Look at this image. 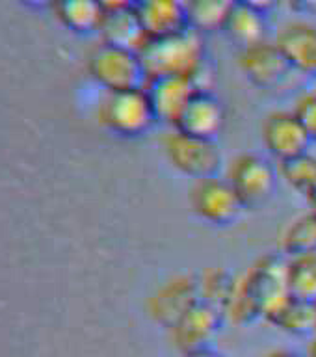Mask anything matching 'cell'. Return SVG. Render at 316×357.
I'll return each instance as SVG.
<instances>
[{
	"label": "cell",
	"mask_w": 316,
	"mask_h": 357,
	"mask_svg": "<svg viewBox=\"0 0 316 357\" xmlns=\"http://www.w3.org/2000/svg\"><path fill=\"white\" fill-rule=\"evenodd\" d=\"M136 11L149 39L175 36L190 28L184 0H142Z\"/></svg>",
	"instance_id": "9a60e30c"
},
{
	"label": "cell",
	"mask_w": 316,
	"mask_h": 357,
	"mask_svg": "<svg viewBox=\"0 0 316 357\" xmlns=\"http://www.w3.org/2000/svg\"><path fill=\"white\" fill-rule=\"evenodd\" d=\"M292 110L309 132L313 144H316V88L301 91L294 99Z\"/></svg>",
	"instance_id": "d4e9b609"
},
{
	"label": "cell",
	"mask_w": 316,
	"mask_h": 357,
	"mask_svg": "<svg viewBox=\"0 0 316 357\" xmlns=\"http://www.w3.org/2000/svg\"><path fill=\"white\" fill-rule=\"evenodd\" d=\"M190 28L200 33L222 30L223 22L239 4V0H184Z\"/></svg>",
	"instance_id": "44dd1931"
},
{
	"label": "cell",
	"mask_w": 316,
	"mask_h": 357,
	"mask_svg": "<svg viewBox=\"0 0 316 357\" xmlns=\"http://www.w3.org/2000/svg\"><path fill=\"white\" fill-rule=\"evenodd\" d=\"M99 32L103 36V43L134 50V52H140L144 49V45L149 41L144 26H142V21H140L136 6L127 8V10L108 11Z\"/></svg>",
	"instance_id": "2e32d148"
},
{
	"label": "cell",
	"mask_w": 316,
	"mask_h": 357,
	"mask_svg": "<svg viewBox=\"0 0 316 357\" xmlns=\"http://www.w3.org/2000/svg\"><path fill=\"white\" fill-rule=\"evenodd\" d=\"M167 164L192 181L222 175L225 160L218 139L197 138L192 134L170 128L160 139Z\"/></svg>",
	"instance_id": "3957f363"
},
{
	"label": "cell",
	"mask_w": 316,
	"mask_h": 357,
	"mask_svg": "<svg viewBox=\"0 0 316 357\" xmlns=\"http://www.w3.org/2000/svg\"><path fill=\"white\" fill-rule=\"evenodd\" d=\"M290 11H294L298 15H309L316 13V0H281Z\"/></svg>",
	"instance_id": "484cf974"
},
{
	"label": "cell",
	"mask_w": 316,
	"mask_h": 357,
	"mask_svg": "<svg viewBox=\"0 0 316 357\" xmlns=\"http://www.w3.org/2000/svg\"><path fill=\"white\" fill-rule=\"evenodd\" d=\"M279 181H283L296 194L311 195L316 190V155L307 151L290 160L278 162Z\"/></svg>",
	"instance_id": "7402d4cb"
},
{
	"label": "cell",
	"mask_w": 316,
	"mask_h": 357,
	"mask_svg": "<svg viewBox=\"0 0 316 357\" xmlns=\"http://www.w3.org/2000/svg\"><path fill=\"white\" fill-rule=\"evenodd\" d=\"M225 178L233 186L246 211L266 206L278 192V164L261 153H239L225 164Z\"/></svg>",
	"instance_id": "277c9868"
},
{
	"label": "cell",
	"mask_w": 316,
	"mask_h": 357,
	"mask_svg": "<svg viewBox=\"0 0 316 357\" xmlns=\"http://www.w3.org/2000/svg\"><path fill=\"white\" fill-rule=\"evenodd\" d=\"M223 326H225V318L222 311L201 300L166 331L173 348L179 354H184V351L214 346V340L218 339Z\"/></svg>",
	"instance_id": "30bf717a"
},
{
	"label": "cell",
	"mask_w": 316,
	"mask_h": 357,
	"mask_svg": "<svg viewBox=\"0 0 316 357\" xmlns=\"http://www.w3.org/2000/svg\"><path fill=\"white\" fill-rule=\"evenodd\" d=\"M188 205L192 214L200 222L218 229L233 227L244 216V212H248L223 173L192 181L188 190Z\"/></svg>",
	"instance_id": "5b68a950"
},
{
	"label": "cell",
	"mask_w": 316,
	"mask_h": 357,
	"mask_svg": "<svg viewBox=\"0 0 316 357\" xmlns=\"http://www.w3.org/2000/svg\"><path fill=\"white\" fill-rule=\"evenodd\" d=\"M179 357H225L220 350H216L214 346H206V348H200V350L184 351Z\"/></svg>",
	"instance_id": "f1b7e54d"
},
{
	"label": "cell",
	"mask_w": 316,
	"mask_h": 357,
	"mask_svg": "<svg viewBox=\"0 0 316 357\" xmlns=\"http://www.w3.org/2000/svg\"><path fill=\"white\" fill-rule=\"evenodd\" d=\"M138 0H99V4L103 6V10L108 11H117V10H127V8H134Z\"/></svg>",
	"instance_id": "83f0119b"
},
{
	"label": "cell",
	"mask_w": 316,
	"mask_h": 357,
	"mask_svg": "<svg viewBox=\"0 0 316 357\" xmlns=\"http://www.w3.org/2000/svg\"><path fill=\"white\" fill-rule=\"evenodd\" d=\"M306 199H307V205H309V211L316 212V190L311 195H307Z\"/></svg>",
	"instance_id": "1f68e13d"
},
{
	"label": "cell",
	"mask_w": 316,
	"mask_h": 357,
	"mask_svg": "<svg viewBox=\"0 0 316 357\" xmlns=\"http://www.w3.org/2000/svg\"><path fill=\"white\" fill-rule=\"evenodd\" d=\"M56 10L63 26L77 33L99 32L106 15L99 0H56Z\"/></svg>",
	"instance_id": "d6986e66"
},
{
	"label": "cell",
	"mask_w": 316,
	"mask_h": 357,
	"mask_svg": "<svg viewBox=\"0 0 316 357\" xmlns=\"http://www.w3.org/2000/svg\"><path fill=\"white\" fill-rule=\"evenodd\" d=\"M242 281L261 320H266L292 296L287 279V257L279 251L257 257L242 273Z\"/></svg>",
	"instance_id": "8992f818"
},
{
	"label": "cell",
	"mask_w": 316,
	"mask_h": 357,
	"mask_svg": "<svg viewBox=\"0 0 316 357\" xmlns=\"http://www.w3.org/2000/svg\"><path fill=\"white\" fill-rule=\"evenodd\" d=\"M177 130L197 138L218 139L225 128V106L211 88H201L179 117Z\"/></svg>",
	"instance_id": "5bb4252c"
},
{
	"label": "cell",
	"mask_w": 316,
	"mask_h": 357,
	"mask_svg": "<svg viewBox=\"0 0 316 357\" xmlns=\"http://www.w3.org/2000/svg\"><path fill=\"white\" fill-rule=\"evenodd\" d=\"M287 279L290 294L298 300L316 301V253L287 257Z\"/></svg>",
	"instance_id": "603a6c76"
},
{
	"label": "cell",
	"mask_w": 316,
	"mask_h": 357,
	"mask_svg": "<svg viewBox=\"0 0 316 357\" xmlns=\"http://www.w3.org/2000/svg\"><path fill=\"white\" fill-rule=\"evenodd\" d=\"M261 357H306L303 354L296 350H290V348H273V350L264 351Z\"/></svg>",
	"instance_id": "f546056e"
},
{
	"label": "cell",
	"mask_w": 316,
	"mask_h": 357,
	"mask_svg": "<svg viewBox=\"0 0 316 357\" xmlns=\"http://www.w3.org/2000/svg\"><path fill=\"white\" fill-rule=\"evenodd\" d=\"M279 253L285 257L316 253V212L292 218L279 234Z\"/></svg>",
	"instance_id": "ffe728a7"
},
{
	"label": "cell",
	"mask_w": 316,
	"mask_h": 357,
	"mask_svg": "<svg viewBox=\"0 0 316 357\" xmlns=\"http://www.w3.org/2000/svg\"><path fill=\"white\" fill-rule=\"evenodd\" d=\"M138 54L144 66L145 80L167 75H186L194 77L203 88H211L203 80V75L209 73L203 33L194 28L167 38L149 39Z\"/></svg>",
	"instance_id": "6da1fadb"
},
{
	"label": "cell",
	"mask_w": 316,
	"mask_h": 357,
	"mask_svg": "<svg viewBox=\"0 0 316 357\" xmlns=\"http://www.w3.org/2000/svg\"><path fill=\"white\" fill-rule=\"evenodd\" d=\"M240 4L248 6V8H253V10L261 11V13H270L281 4V0H239Z\"/></svg>",
	"instance_id": "4316f807"
},
{
	"label": "cell",
	"mask_w": 316,
	"mask_h": 357,
	"mask_svg": "<svg viewBox=\"0 0 316 357\" xmlns=\"http://www.w3.org/2000/svg\"><path fill=\"white\" fill-rule=\"evenodd\" d=\"M266 322L279 329L281 333L292 337H307V335L311 337L316 333L315 303L290 296L278 311L266 318Z\"/></svg>",
	"instance_id": "ac0fdd59"
},
{
	"label": "cell",
	"mask_w": 316,
	"mask_h": 357,
	"mask_svg": "<svg viewBox=\"0 0 316 357\" xmlns=\"http://www.w3.org/2000/svg\"><path fill=\"white\" fill-rule=\"evenodd\" d=\"M24 2H28V4L32 6H47L50 4V2H56V0H24Z\"/></svg>",
	"instance_id": "d6a6232c"
},
{
	"label": "cell",
	"mask_w": 316,
	"mask_h": 357,
	"mask_svg": "<svg viewBox=\"0 0 316 357\" xmlns=\"http://www.w3.org/2000/svg\"><path fill=\"white\" fill-rule=\"evenodd\" d=\"M236 60L244 77L255 88L264 91L278 89L292 73L289 61L285 60L283 52L279 50L273 39H266L262 43L239 50Z\"/></svg>",
	"instance_id": "8fae6325"
},
{
	"label": "cell",
	"mask_w": 316,
	"mask_h": 357,
	"mask_svg": "<svg viewBox=\"0 0 316 357\" xmlns=\"http://www.w3.org/2000/svg\"><path fill=\"white\" fill-rule=\"evenodd\" d=\"M89 77L105 93L140 88L145 84V71L138 52L103 43L89 56Z\"/></svg>",
	"instance_id": "52a82bcc"
},
{
	"label": "cell",
	"mask_w": 316,
	"mask_h": 357,
	"mask_svg": "<svg viewBox=\"0 0 316 357\" xmlns=\"http://www.w3.org/2000/svg\"><path fill=\"white\" fill-rule=\"evenodd\" d=\"M303 356H306V357H316V333L309 337V342H307Z\"/></svg>",
	"instance_id": "4dcf8cb0"
},
{
	"label": "cell",
	"mask_w": 316,
	"mask_h": 357,
	"mask_svg": "<svg viewBox=\"0 0 316 357\" xmlns=\"http://www.w3.org/2000/svg\"><path fill=\"white\" fill-rule=\"evenodd\" d=\"M262 145L276 164L311 151L313 139L294 110H272L261 125Z\"/></svg>",
	"instance_id": "9c48e42d"
},
{
	"label": "cell",
	"mask_w": 316,
	"mask_h": 357,
	"mask_svg": "<svg viewBox=\"0 0 316 357\" xmlns=\"http://www.w3.org/2000/svg\"><path fill=\"white\" fill-rule=\"evenodd\" d=\"M239 275L223 266H209L203 272L197 273V284H200L201 300L211 303L222 311L225 301L233 292Z\"/></svg>",
	"instance_id": "cb8c5ba5"
},
{
	"label": "cell",
	"mask_w": 316,
	"mask_h": 357,
	"mask_svg": "<svg viewBox=\"0 0 316 357\" xmlns=\"http://www.w3.org/2000/svg\"><path fill=\"white\" fill-rule=\"evenodd\" d=\"M197 301H201L197 275L175 273L149 296L147 314L156 326L170 329Z\"/></svg>",
	"instance_id": "ba28073f"
},
{
	"label": "cell",
	"mask_w": 316,
	"mask_h": 357,
	"mask_svg": "<svg viewBox=\"0 0 316 357\" xmlns=\"http://www.w3.org/2000/svg\"><path fill=\"white\" fill-rule=\"evenodd\" d=\"M315 318H316V301H315Z\"/></svg>",
	"instance_id": "836d02e7"
},
{
	"label": "cell",
	"mask_w": 316,
	"mask_h": 357,
	"mask_svg": "<svg viewBox=\"0 0 316 357\" xmlns=\"http://www.w3.org/2000/svg\"><path fill=\"white\" fill-rule=\"evenodd\" d=\"M222 32L239 50L248 49L270 39L268 38V15L239 2L223 22Z\"/></svg>",
	"instance_id": "e0dca14e"
},
{
	"label": "cell",
	"mask_w": 316,
	"mask_h": 357,
	"mask_svg": "<svg viewBox=\"0 0 316 357\" xmlns=\"http://www.w3.org/2000/svg\"><path fill=\"white\" fill-rule=\"evenodd\" d=\"M97 119L105 130L121 139L145 138L158 125L145 86L103 95L97 106Z\"/></svg>",
	"instance_id": "7a4b0ae2"
},
{
	"label": "cell",
	"mask_w": 316,
	"mask_h": 357,
	"mask_svg": "<svg viewBox=\"0 0 316 357\" xmlns=\"http://www.w3.org/2000/svg\"><path fill=\"white\" fill-rule=\"evenodd\" d=\"M138 2H142V0H138ZM138 2H136V4H138Z\"/></svg>",
	"instance_id": "e575fe53"
},
{
	"label": "cell",
	"mask_w": 316,
	"mask_h": 357,
	"mask_svg": "<svg viewBox=\"0 0 316 357\" xmlns=\"http://www.w3.org/2000/svg\"><path fill=\"white\" fill-rule=\"evenodd\" d=\"M292 71L316 80V24L306 19L283 22L273 38Z\"/></svg>",
	"instance_id": "4fadbf2b"
},
{
	"label": "cell",
	"mask_w": 316,
	"mask_h": 357,
	"mask_svg": "<svg viewBox=\"0 0 316 357\" xmlns=\"http://www.w3.org/2000/svg\"><path fill=\"white\" fill-rule=\"evenodd\" d=\"M144 86L151 97L158 125H166L170 128H175L190 99L203 88L194 77L186 75L149 78Z\"/></svg>",
	"instance_id": "7c38bea8"
}]
</instances>
